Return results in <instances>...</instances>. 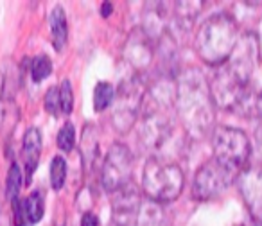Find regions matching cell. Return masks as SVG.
<instances>
[{
    "label": "cell",
    "mask_w": 262,
    "mask_h": 226,
    "mask_svg": "<svg viewBox=\"0 0 262 226\" xmlns=\"http://www.w3.org/2000/svg\"><path fill=\"white\" fill-rule=\"evenodd\" d=\"M52 72V61L49 56L40 54L34 59H31V76H33L34 83H41L43 79H47Z\"/></svg>",
    "instance_id": "18"
},
{
    "label": "cell",
    "mask_w": 262,
    "mask_h": 226,
    "mask_svg": "<svg viewBox=\"0 0 262 226\" xmlns=\"http://www.w3.org/2000/svg\"><path fill=\"white\" fill-rule=\"evenodd\" d=\"M257 61H258L257 36L253 33H244L243 36H239V41H237L228 61L223 63V65L228 66L230 72L239 77L243 83L250 84L251 76H253L255 69H257Z\"/></svg>",
    "instance_id": "8"
},
{
    "label": "cell",
    "mask_w": 262,
    "mask_h": 226,
    "mask_svg": "<svg viewBox=\"0 0 262 226\" xmlns=\"http://www.w3.org/2000/svg\"><path fill=\"white\" fill-rule=\"evenodd\" d=\"M239 178L233 171L219 164L217 160H208L196 171L192 179V197L196 201H208L223 194Z\"/></svg>",
    "instance_id": "5"
},
{
    "label": "cell",
    "mask_w": 262,
    "mask_h": 226,
    "mask_svg": "<svg viewBox=\"0 0 262 226\" xmlns=\"http://www.w3.org/2000/svg\"><path fill=\"white\" fill-rule=\"evenodd\" d=\"M239 41L237 22L226 13H217L201 24L194 47L201 61L210 66H221L228 61Z\"/></svg>",
    "instance_id": "2"
},
{
    "label": "cell",
    "mask_w": 262,
    "mask_h": 226,
    "mask_svg": "<svg viewBox=\"0 0 262 226\" xmlns=\"http://www.w3.org/2000/svg\"><path fill=\"white\" fill-rule=\"evenodd\" d=\"M239 226H262V222L255 221V219H250V221H244L243 224H239Z\"/></svg>",
    "instance_id": "29"
},
{
    "label": "cell",
    "mask_w": 262,
    "mask_h": 226,
    "mask_svg": "<svg viewBox=\"0 0 262 226\" xmlns=\"http://www.w3.org/2000/svg\"><path fill=\"white\" fill-rule=\"evenodd\" d=\"M214 160L228 167L235 174H241L248 167L251 156V144L244 131L230 126H219L212 133Z\"/></svg>",
    "instance_id": "4"
},
{
    "label": "cell",
    "mask_w": 262,
    "mask_h": 226,
    "mask_svg": "<svg viewBox=\"0 0 262 226\" xmlns=\"http://www.w3.org/2000/svg\"><path fill=\"white\" fill-rule=\"evenodd\" d=\"M67 179V162L63 156H54L51 162V187L59 190Z\"/></svg>",
    "instance_id": "19"
},
{
    "label": "cell",
    "mask_w": 262,
    "mask_h": 226,
    "mask_svg": "<svg viewBox=\"0 0 262 226\" xmlns=\"http://www.w3.org/2000/svg\"><path fill=\"white\" fill-rule=\"evenodd\" d=\"M115 104V111H113V124L119 131H127L131 124L135 122L137 113H139L140 106L144 101V84L139 77H131L129 81H124L119 88V94Z\"/></svg>",
    "instance_id": "7"
},
{
    "label": "cell",
    "mask_w": 262,
    "mask_h": 226,
    "mask_svg": "<svg viewBox=\"0 0 262 226\" xmlns=\"http://www.w3.org/2000/svg\"><path fill=\"white\" fill-rule=\"evenodd\" d=\"M43 104L51 115H58L61 111V101H59V88L51 86L43 97Z\"/></svg>",
    "instance_id": "23"
},
{
    "label": "cell",
    "mask_w": 262,
    "mask_h": 226,
    "mask_svg": "<svg viewBox=\"0 0 262 226\" xmlns=\"http://www.w3.org/2000/svg\"><path fill=\"white\" fill-rule=\"evenodd\" d=\"M51 33H52V45L56 51H63V47L69 41V24L63 8L56 6L51 13Z\"/></svg>",
    "instance_id": "14"
},
{
    "label": "cell",
    "mask_w": 262,
    "mask_h": 226,
    "mask_svg": "<svg viewBox=\"0 0 262 226\" xmlns=\"http://www.w3.org/2000/svg\"><path fill=\"white\" fill-rule=\"evenodd\" d=\"M59 101H61V111L65 115L72 113L74 109V88L72 83L69 79L61 81V86H59Z\"/></svg>",
    "instance_id": "22"
},
{
    "label": "cell",
    "mask_w": 262,
    "mask_h": 226,
    "mask_svg": "<svg viewBox=\"0 0 262 226\" xmlns=\"http://www.w3.org/2000/svg\"><path fill=\"white\" fill-rule=\"evenodd\" d=\"M81 226H99V217L94 212H84L81 217Z\"/></svg>",
    "instance_id": "25"
},
{
    "label": "cell",
    "mask_w": 262,
    "mask_h": 226,
    "mask_svg": "<svg viewBox=\"0 0 262 226\" xmlns=\"http://www.w3.org/2000/svg\"><path fill=\"white\" fill-rule=\"evenodd\" d=\"M20 121V109L16 101L11 95H2L0 97V135L8 140L15 133Z\"/></svg>",
    "instance_id": "13"
},
{
    "label": "cell",
    "mask_w": 262,
    "mask_h": 226,
    "mask_svg": "<svg viewBox=\"0 0 262 226\" xmlns=\"http://www.w3.org/2000/svg\"><path fill=\"white\" fill-rule=\"evenodd\" d=\"M22 153L26 162V183H31V176L36 171L41 156V131L38 128H29L22 140Z\"/></svg>",
    "instance_id": "12"
},
{
    "label": "cell",
    "mask_w": 262,
    "mask_h": 226,
    "mask_svg": "<svg viewBox=\"0 0 262 226\" xmlns=\"http://www.w3.org/2000/svg\"><path fill=\"white\" fill-rule=\"evenodd\" d=\"M133 171V154L124 144H113L106 154L101 167V183L106 192H119L122 187L131 183Z\"/></svg>",
    "instance_id": "6"
},
{
    "label": "cell",
    "mask_w": 262,
    "mask_h": 226,
    "mask_svg": "<svg viewBox=\"0 0 262 226\" xmlns=\"http://www.w3.org/2000/svg\"><path fill=\"white\" fill-rule=\"evenodd\" d=\"M241 196L246 203L251 219L262 221V169L246 167L237 178Z\"/></svg>",
    "instance_id": "10"
},
{
    "label": "cell",
    "mask_w": 262,
    "mask_h": 226,
    "mask_svg": "<svg viewBox=\"0 0 262 226\" xmlns=\"http://www.w3.org/2000/svg\"><path fill=\"white\" fill-rule=\"evenodd\" d=\"M81 147H83V156L86 158L88 162H94L95 154H97L99 144H97V139H95V133L92 126H88L83 131V144H81Z\"/></svg>",
    "instance_id": "21"
},
{
    "label": "cell",
    "mask_w": 262,
    "mask_h": 226,
    "mask_svg": "<svg viewBox=\"0 0 262 226\" xmlns=\"http://www.w3.org/2000/svg\"><path fill=\"white\" fill-rule=\"evenodd\" d=\"M115 95H117V92H115V88H113V84L106 83V81L97 83L95 92H94V109L95 111H104V109L112 104Z\"/></svg>",
    "instance_id": "15"
},
{
    "label": "cell",
    "mask_w": 262,
    "mask_h": 226,
    "mask_svg": "<svg viewBox=\"0 0 262 226\" xmlns=\"http://www.w3.org/2000/svg\"><path fill=\"white\" fill-rule=\"evenodd\" d=\"M185 176L178 164L151 156L142 169V190L155 203H171L182 194Z\"/></svg>",
    "instance_id": "3"
},
{
    "label": "cell",
    "mask_w": 262,
    "mask_h": 226,
    "mask_svg": "<svg viewBox=\"0 0 262 226\" xmlns=\"http://www.w3.org/2000/svg\"><path fill=\"white\" fill-rule=\"evenodd\" d=\"M126 58L131 61L129 65L135 66L137 70H144L146 66H149L153 59V51L142 29H137L129 34L126 43Z\"/></svg>",
    "instance_id": "11"
},
{
    "label": "cell",
    "mask_w": 262,
    "mask_h": 226,
    "mask_svg": "<svg viewBox=\"0 0 262 226\" xmlns=\"http://www.w3.org/2000/svg\"><path fill=\"white\" fill-rule=\"evenodd\" d=\"M112 11H113V4H112V2H104V4H102V8H101V15L104 16V18H108Z\"/></svg>",
    "instance_id": "26"
},
{
    "label": "cell",
    "mask_w": 262,
    "mask_h": 226,
    "mask_svg": "<svg viewBox=\"0 0 262 226\" xmlns=\"http://www.w3.org/2000/svg\"><path fill=\"white\" fill-rule=\"evenodd\" d=\"M0 226H9V219H8V215L2 212V208H0Z\"/></svg>",
    "instance_id": "28"
},
{
    "label": "cell",
    "mask_w": 262,
    "mask_h": 226,
    "mask_svg": "<svg viewBox=\"0 0 262 226\" xmlns=\"http://www.w3.org/2000/svg\"><path fill=\"white\" fill-rule=\"evenodd\" d=\"M255 140H257V147L262 153V121H260V126L257 128V133H255Z\"/></svg>",
    "instance_id": "27"
},
{
    "label": "cell",
    "mask_w": 262,
    "mask_h": 226,
    "mask_svg": "<svg viewBox=\"0 0 262 226\" xmlns=\"http://www.w3.org/2000/svg\"><path fill=\"white\" fill-rule=\"evenodd\" d=\"M74 146H76V129H74V124L65 122L58 131V147L65 153H70Z\"/></svg>",
    "instance_id": "20"
},
{
    "label": "cell",
    "mask_w": 262,
    "mask_h": 226,
    "mask_svg": "<svg viewBox=\"0 0 262 226\" xmlns=\"http://www.w3.org/2000/svg\"><path fill=\"white\" fill-rule=\"evenodd\" d=\"M26 208H27V214H29L31 222L41 221V217H43V214H45L43 192H41V190L31 192V196L26 197Z\"/></svg>",
    "instance_id": "17"
},
{
    "label": "cell",
    "mask_w": 262,
    "mask_h": 226,
    "mask_svg": "<svg viewBox=\"0 0 262 226\" xmlns=\"http://www.w3.org/2000/svg\"><path fill=\"white\" fill-rule=\"evenodd\" d=\"M13 222L15 226H29L31 219L26 208V199H18L13 203Z\"/></svg>",
    "instance_id": "24"
},
{
    "label": "cell",
    "mask_w": 262,
    "mask_h": 226,
    "mask_svg": "<svg viewBox=\"0 0 262 226\" xmlns=\"http://www.w3.org/2000/svg\"><path fill=\"white\" fill-rule=\"evenodd\" d=\"M144 201L137 187L127 183L126 187L115 192L113 201V222L117 226H137Z\"/></svg>",
    "instance_id": "9"
},
{
    "label": "cell",
    "mask_w": 262,
    "mask_h": 226,
    "mask_svg": "<svg viewBox=\"0 0 262 226\" xmlns=\"http://www.w3.org/2000/svg\"><path fill=\"white\" fill-rule=\"evenodd\" d=\"M174 106L183 128L190 137L201 139L210 133L215 119V102L208 79L201 70L187 69L182 72L176 81Z\"/></svg>",
    "instance_id": "1"
},
{
    "label": "cell",
    "mask_w": 262,
    "mask_h": 226,
    "mask_svg": "<svg viewBox=\"0 0 262 226\" xmlns=\"http://www.w3.org/2000/svg\"><path fill=\"white\" fill-rule=\"evenodd\" d=\"M20 187H22V172H20L18 165L13 162L8 171V179H6V196L11 201V205L15 203V201H18Z\"/></svg>",
    "instance_id": "16"
}]
</instances>
